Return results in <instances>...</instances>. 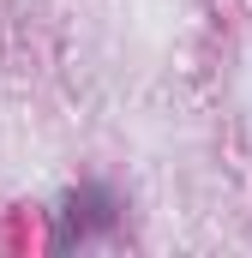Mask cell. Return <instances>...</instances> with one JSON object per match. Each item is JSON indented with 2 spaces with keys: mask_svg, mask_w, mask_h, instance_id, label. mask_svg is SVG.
<instances>
[{
  "mask_svg": "<svg viewBox=\"0 0 252 258\" xmlns=\"http://www.w3.org/2000/svg\"><path fill=\"white\" fill-rule=\"evenodd\" d=\"M126 216V204L108 186H72L60 198V210H54V252H72V246H90V240H102V234H114Z\"/></svg>",
  "mask_w": 252,
  "mask_h": 258,
  "instance_id": "6da1fadb",
  "label": "cell"
}]
</instances>
